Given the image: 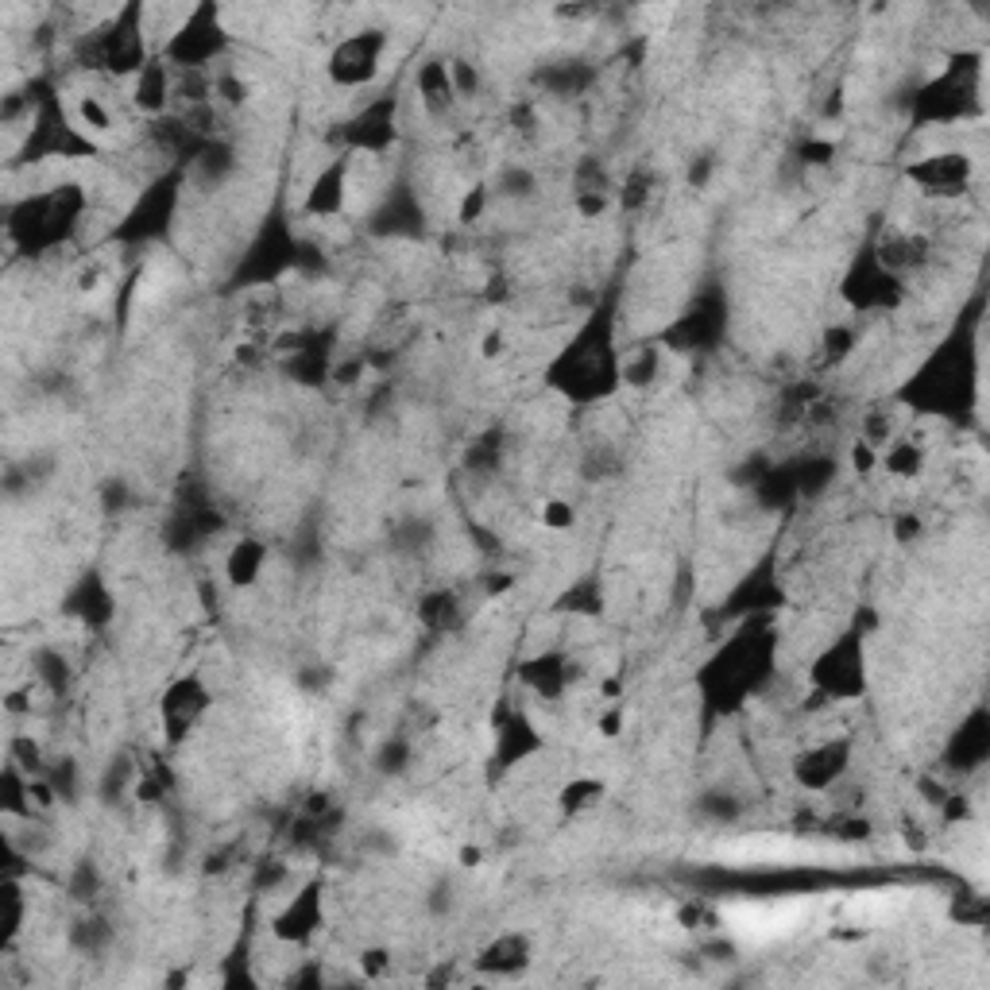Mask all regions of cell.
I'll return each instance as SVG.
<instances>
[{
    "instance_id": "cell-1",
    "label": "cell",
    "mask_w": 990,
    "mask_h": 990,
    "mask_svg": "<svg viewBox=\"0 0 990 990\" xmlns=\"http://www.w3.org/2000/svg\"><path fill=\"white\" fill-rule=\"evenodd\" d=\"M724 917H728V929L739 932L743 940H774L797 929L809 917V909L801 902H743L728 905Z\"/></svg>"
},
{
    "instance_id": "cell-2",
    "label": "cell",
    "mask_w": 990,
    "mask_h": 990,
    "mask_svg": "<svg viewBox=\"0 0 990 990\" xmlns=\"http://www.w3.org/2000/svg\"><path fill=\"white\" fill-rule=\"evenodd\" d=\"M383 47H387V39L379 31H360V35L341 39L333 47V55H329V78L337 86H364V82H372L379 62H383Z\"/></svg>"
},
{
    "instance_id": "cell-3",
    "label": "cell",
    "mask_w": 990,
    "mask_h": 990,
    "mask_svg": "<svg viewBox=\"0 0 990 990\" xmlns=\"http://www.w3.org/2000/svg\"><path fill=\"white\" fill-rule=\"evenodd\" d=\"M844 758H847L844 743H840V747H836V743H820V747H813V751L801 755V762H797V778H801L809 789H824L840 770H844Z\"/></svg>"
},
{
    "instance_id": "cell-4",
    "label": "cell",
    "mask_w": 990,
    "mask_h": 990,
    "mask_svg": "<svg viewBox=\"0 0 990 990\" xmlns=\"http://www.w3.org/2000/svg\"><path fill=\"white\" fill-rule=\"evenodd\" d=\"M263 565H267V546L256 542V538H240L225 557V577H229L233 588H252L260 581Z\"/></svg>"
},
{
    "instance_id": "cell-5",
    "label": "cell",
    "mask_w": 990,
    "mask_h": 990,
    "mask_svg": "<svg viewBox=\"0 0 990 990\" xmlns=\"http://www.w3.org/2000/svg\"><path fill=\"white\" fill-rule=\"evenodd\" d=\"M167 93H171L167 70H163V66H155V62H147L144 70H140V78H136V93H132V101H136L144 113H159V109L167 105Z\"/></svg>"
},
{
    "instance_id": "cell-6",
    "label": "cell",
    "mask_w": 990,
    "mask_h": 990,
    "mask_svg": "<svg viewBox=\"0 0 990 990\" xmlns=\"http://www.w3.org/2000/svg\"><path fill=\"white\" fill-rule=\"evenodd\" d=\"M878 465L886 468L890 476H898V480H913L925 465V449L917 441H898V445H890V453L878 457Z\"/></svg>"
},
{
    "instance_id": "cell-7",
    "label": "cell",
    "mask_w": 990,
    "mask_h": 990,
    "mask_svg": "<svg viewBox=\"0 0 990 990\" xmlns=\"http://www.w3.org/2000/svg\"><path fill=\"white\" fill-rule=\"evenodd\" d=\"M74 120L86 128L89 136H109V132L117 128V117L109 113V105H105L101 97H93V93H82V97H78V105H74Z\"/></svg>"
},
{
    "instance_id": "cell-8",
    "label": "cell",
    "mask_w": 990,
    "mask_h": 990,
    "mask_svg": "<svg viewBox=\"0 0 990 990\" xmlns=\"http://www.w3.org/2000/svg\"><path fill=\"white\" fill-rule=\"evenodd\" d=\"M314 921H318V898L306 890V894L294 898V905L283 913V921H275V925H279L275 932H279V936H302Z\"/></svg>"
},
{
    "instance_id": "cell-9",
    "label": "cell",
    "mask_w": 990,
    "mask_h": 990,
    "mask_svg": "<svg viewBox=\"0 0 990 990\" xmlns=\"http://www.w3.org/2000/svg\"><path fill=\"white\" fill-rule=\"evenodd\" d=\"M878 457H882L878 445H871L867 437H859V441L851 445V472H855V476H871L874 468H878Z\"/></svg>"
},
{
    "instance_id": "cell-10",
    "label": "cell",
    "mask_w": 990,
    "mask_h": 990,
    "mask_svg": "<svg viewBox=\"0 0 990 990\" xmlns=\"http://www.w3.org/2000/svg\"><path fill=\"white\" fill-rule=\"evenodd\" d=\"M627 728V716H623V708H619V700H612L600 716H596V731H600V739H619Z\"/></svg>"
},
{
    "instance_id": "cell-11",
    "label": "cell",
    "mask_w": 990,
    "mask_h": 990,
    "mask_svg": "<svg viewBox=\"0 0 990 990\" xmlns=\"http://www.w3.org/2000/svg\"><path fill=\"white\" fill-rule=\"evenodd\" d=\"M542 526H550V530H569V526H573V507H569L565 499H550V503L542 507Z\"/></svg>"
},
{
    "instance_id": "cell-12",
    "label": "cell",
    "mask_w": 990,
    "mask_h": 990,
    "mask_svg": "<svg viewBox=\"0 0 990 990\" xmlns=\"http://www.w3.org/2000/svg\"><path fill=\"white\" fill-rule=\"evenodd\" d=\"M507 352V333L503 329H488L484 337H480V356L484 360H499Z\"/></svg>"
},
{
    "instance_id": "cell-13",
    "label": "cell",
    "mask_w": 990,
    "mask_h": 990,
    "mask_svg": "<svg viewBox=\"0 0 990 990\" xmlns=\"http://www.w3.org/2000/svg\"><path fill=\"white\" fill-rule=\"evenodd\" d=\"M600 697L608 700V704H612V700H619V697H623V681H619V677H608V681L600 685Z\"/></svg>"
},
{
    "instance_id": "cell-14",
    "label": "cell",
    "mask_w": 990,
    "mask_h": 990,
    "mask_svg": "<svg viewBox=\"0 0 990 990\" xmlns=\"http://www.w3.org/2000/svg\"><path fill=\"white\" fill-rule=\"evenodd\" d=\"M480 198H484V194H480V190H472V194H468V202H461V217H465V221H472V213L480 209Z\"/></svg>"
}]
</instances>
